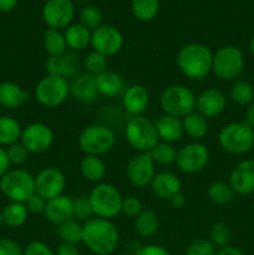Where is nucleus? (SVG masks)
<instances>
[{
  "instance_id": "nucleus-55",
  "label": "nucleus",
  "mask_w": 254,
  "mask_h": 255,
  "mask_svg": "<svg viewBox=\"0 0 254 255\" xmlns=\"http://www.w3.org/2000/svg\"><path fill=\"white\" fill-rule=\"evenodd\" d=\"M246 122L254 128V100L248 105L246 111Z\"/></svg>"
},
{
  "instance_id": "nucleus-10",
  "label": "nucleus",
  "mask_w": 254,
  "mask_h": 255,
  "mask_svg": "<svg viewBox=\"0 0 254 255\" xmlns=\"http://www.w3.org/2000/svg\"><path fill=\"white\" fill-rule=\"evenodd\" d=\"M34 95L41 106L54 109L64 104L70 96V84L64 77L47 74L36 84Z\"/></svg>"
},
{
  "instance_id": "nucleus-4",
  "label": "nucleus",
  "mask_w": 254,
  "mask_h": 255,
  "mask_svg": "<svg viewBox=\"0 0 254 255\" xmlns=\"http://www.w3.org/2000/svg\"><path fill=\"white\" fill-rule=\"evenodd\" d=\"M219 147L229 154H244L254 146V128L247 122H232L218 133Z\"/></svg>"
},
{
  "instance_id": "nucleus-38",
  "label": "nucleus",
  "mask_w": 254,
  "mask_h": 255,
  "mask_svg": "<svg viewBox=\"0 0 254 255\" xmlns=\"http://www.w3.org/2000/svg\"><path fill=\"white\" fill-rule=\"evenodd\" d=\"M149 156L152 157L154 163L162 164V166H168L176 162L177 151L172 143L159 141L149 152Z\"/></svg>"
},
{
  "instance_id": "nucleus-2",
  "label": "nucleus",
  "mask_w": 254,
  "mask_h": 255,
  "mask_svg": "<svg viewBox=\"0 0 254 255\" xmlns=\"http://www.w3.org/2000/svg\"><path fill=\"white\" fill-rule=\"evenodd\" d=\"M213 52L203 44H187L177 54V66L189 80H203L212 72Z\"/></svg>"
},
{
  "instance_id": "nucleus-1",
  "label": "nucleus",
  "mask_w": 254,
  "mask_h": 255,
  "mask_svg": "<svg viewBox=\"0 0 254 255\" xmlns=\"http://www.w3.org/2000/svg\"><path fill=\"white\" fill-rule=\"evenodd\" d=\"M82 243L95 255H111L119 247V229L109 219L95 217L85 222Z\"/></svg>"
},
{
  "instance_id": "nucleus-37",
  "label": "nucleus",
  "mask_w": 254,
  "mask_h": 255,
  "mask_svg": "<svg viewBox=\"0 0 254 255\" xmlns=\"http://www.w3.org/2000/svg\"><path fill=\"white\" fill-rule=\"evenodd\" d=\"M229 96L234 104L239 106H248L254 100V89L248 81L236 80L229 90Z\"/></svg>"
},
{
  "instance_id": "nucleus-59",
  "label": "nucleus",
  "mask_w": 254,
  "mask_h": 255,
  "mask_svg": "<svg viewBox=\"0 0 254 255\" xmlns=\"http://www.w3.org/2000/svg\"><path fill=\"white\" fill-rule=\"evenodd\" d=\"M119 255H128V254H119Z\"/></svg>"
},
{
  "instance_id": "nucleus-9",
  "label": "nucleus",
  "mask_w": 254,
  "mask_h": 255,
  "mask_svg": "<svg viewBox=\"0 0 254 255\" xmlns=\"http://www.w3.org/2000/svg\"><path fill=\"white\" fill-rule=\"evenodd\" d=\"M244 67L243 52L234 45H226L213 54L212 72L223 81H236Z\"/></svg>"
},
{
  "instance_id": "nucleus-56",
  "label": "nucleus",
  "mask_w": 254,
  "mask_h": 255,
  "mask_svg": "<svg viewBox=\"0 0 254 255\" xmlns=\"http://www.w3.org/2000/svg\"><path fill=\"white\" fill-rule=\"evenodd\" d=\"M249 49H251L252 55L254 56V35H253V37L251 39V42H249Z\"/></svg>"
},
{
  "instance_id": "nucleus-41",
  "label": "nucleus",
  "mask_w": 254,
  "mask_h": 255,
  "mask_svg": "<svg viewBox=\"0 0 254 255\" xmlns=\"http://www.w3.org/2000/svg\"><path fill=\"white\" fill-rule=\"evenodd\" d=\"M231 239L232 232L227 224L219 222V223H216L212 227L211 233H209V241L216 246L217 249L231 246V244H229L231 243Z\"/></svg>"
},
{
  "instance_id": "nucleus-46",
  "label": "nucleus",
  "mask_w": 254,
  "mask_h": 255,
  "mask_svg": "<svg viewBox=\"0 0 254 255\" xmlns=\"http://www.w3.org/2000/svg\"><path fill=\"white\" fill-rule=\"evenodd\" d=\"M22 255H55V252L44 242L34 241L25 247Z\"/></svg>"
},
{
  "instance_id": "nucleus-27",
  "label": "nucleus",
  "mask_w": 254,
  "mask_h": 255,
  "mask_svg": "<svg viewBox=\"0 0 254 255\" xmlns=\"http://www.w3.org/2000/svg\"><path fill=\"white\" fill-rule=\"evenodd\" d=\"M66 45L71 51H81L91 45V31L84 25L71 24L66 27L64 32Z\"/></svg>"
},
{
  "instance_id": "nucleus-25",
  "label": "nucleus",
  "mask_w": 254,
  "mask_h": 255,
  "mask_svg": "<svg viewBox=\"0 0 254 255\" xmlns=\"http://www.w3.org/2000/svg\"><path fill=\"white\" fill-rule=\"evenodd\" d=\"M30 100V95L16 82L4 81L0 84V106L7 110L19 109Z\"/></svg>"
},
{
  "instance_id": "nucleus-21",
  "label": "nucleus",
  "mask_w": 254,
  "mask_h": 255,
  "mask_svg": "<svg viewBox=\"0 0 254 255\" xmlns=\"http://www.w3.org/2000/svg\"><path fill=\"white\" fill-rule=\"evenodd\" d=\"M44 216L50 223L59 224L74 218V199L70 197L61 196L46 201Z\"/></svg>"
},
{
  "instance_id": "nucleus-7",
  "label": "nucleus",
  "mask_w": 254,
  "mask_h": 255,
  "mask_svg": "<svg viewBox=\"0 0 254 255\" xmlns=\"http://www.w3.org/2000/svg\"><path fill=\"white\" fill-rule=\"evenodd\" d=\"M196 94L184 85H172L162 92L159 105L164 115L183 119L196 111Z\"/></svg>"
},
{
  "instance_id": "nucleus-50",
  "label": "nucleus",
  "mask_w": 254,
  "mask_h": 255,
  "mask_svg": "<svg viewBox=\"0 0 254 255\" xmlns=\"http://www.w3.org/2000/svg\"><path fill=\"white\" fill-rule=\"evenodd\" d=\"M55 255H80V251L76 244L61 243L55 251Z\"/></svg>"
},
{
  "instance_id": "nucleus-31",
  "label": "nucleus",
  "mask_w": 254,
  "mask_h": 255,
  "mask_svg": "<svg viewBox=\"0 0 254 255\" xmlns=\"http://www.w3.org/2000/svg\"><path fill=\"white\" fill-rule=\"evenodd\" d=\"M182 124H183L184 134L191 137L192 139L203 138L208 132V121L206 117L202 116L197 111H193L192 114L183 117Z\"/></svg>"
},
{
  "instance_id": "nucleus-44",
  "label": "nucleus",
  "mask_w": 254,
  "mask_h": 255,
  "mask_svg": "<svg viewBox=\"0 0 254 255\" xmlns=\"http://www.w3.org/2000/svg\"><path fill=\"white\" fill-rule=\"evenodd\" d=\"M7 158H9L10 164L14 166H21L29 161L30 152L25 148L24 144L21 142H16V143L11 144L6 148Z\"/></svg>"
},
{
  "instance_id": "nucleus-33",
  "label": "nucleus",
  "mask_w": 254,
  "mask_h": 255,
  "mask_svg": "<svg viewBox=\"0 0 254 255\" xmlns=\"http://www.w3.org/2000/svg\"><path fill=\"white\" fill-rule=\"evenodd\" d=\"M42 46L49 56H59L67 51L64 32L56 29H47L42 36Z\"/></svg>"
},
{
  "instance_id": "nucleus-14",
  "label": "nucleus",
  "mask_w": 254,
  "mask_h": 255,
  "mask_svg": "<svg viewBox=\"0 0 254 255\" xmlns=\"http://www.w3.org/2000/svg\"><path fill=\"white\" fill-rule=\"evenodd\" d=\"M75 16L71 0H47L42 6V20L49 29H66Z\"/></svg>"
},
{
  "instance_id": "nucleus-12",
  "label": "nucleus",
  "mask_w": 254,
  "mask_h": 255,
  "mask_svg": "<svg viewBox=\"0 0 254 255\" xmlns=\"http://www.w3.org/2000/svg\"><path fill=\"white\" fill-rule=\"evenodd\" d=\"M20 142L30 153H44L54 143V132L42 122H34L22 128Z\"/></svg>"
},
{
  "instance_id": "nucleus-47",
  "label": "nucleus",
  "mask_w": 254,
  "mask_h": 255,
  "mask_svg": "<svg viewBox=\"0 0 254 255\" xmlns=\"http://www.w3.org/2000/svg\"><path fill=\"white\" fill-rule=\"evenodd\" d=\"M24 249L14 239L0 238V255H22Z\"/></svg>"
},
{
  "instance_id": "nucleus-42",
  "label": "nucleus",
  "mask_w": 254,
  "mask_h": 255,
  "mask_svg": "<svg viewBox=\"0 0 254 255\" xmlns=\"http://www.w3.org/2000/svg\"><path fill=\"white\" fill-rule=\"evenodd\" d=\"M94 217L89 196H79L74 199V218L77 221L87 222Z\"/></svg>"
},
{
  "instance_id": "nucleus-23",
  "label": "nucleus",
  "mask_w": 254,
  "mask_h": 255,
  "mask_svg": "<svg viewBox=\"0 0 254 255\" xmlns=\"http://www.w3.org/2000/svg\"><path fill=\"white\" fill-rule=\"evenodd\" d=\"M149 186L154 196L161 199H168V201L177 193L182 192L181 179L172 172L156 173Z\"/></svg>"
},
{
  "instance_id": "nucleus-43",
  "label": "nucleus",
  "mask_w": 254,
  "mask_h": 255,
  "mask_svg": "<svg viewBox=\"0 0 254 255\" xmlns=\"http://www.w3.org/2000/svg\"><path fill=\"white\" fill-rule=\"evenodd\" d=\"M218 249L209 239L199 238L189 243L186 249V255H216Z\"/></svg>"
},
{
  "instance_id": "nucleus-28",
  "label": "nucleus",
  "mask_w": 254,
  "mask_h": 255,
  "mask_svg": "<svg viewBox=\"0 0 254 255\" xmlns=\"http://www.w3.org/2000/svg\"><path fill=\"white\" fill-rule=\"evenodd\" d=\"M80 172L86 181L100 183L106 176V164L97 156H85L80 163Z\"/></svg>"
},
{
  "instance_id": "nucleus-11",
  "label": "nucleus",
  "mask_w": 254,
  "mask_h": 255,
  "mask_svg": "<svg viewBox=\"0 0 254 255\" xmlns=\"http://www.w3.org/2000/svg\"><path fill=\"white\" fill-rule=\"evenodd\" d=\"M209 161V151L203 143L191 142L177 151L176 162L179 171L184 173L193 174L206 168Z\"/></svg>"
},
{
  "instance_id": "nucleus-36",
  "label": "nucleus",
  "mask_w": 254,
  "mask_h": 255,
  "mask_svg": "<svg viewBox=\"0 0 254 255\" xmlns=\"http://www.w3.org/2000/svg\"><path fill=\"white\" fill-rule=\"evenodd\" d=\"M131 9L139 21H151L159 11V0H132Z\"/></svg>"
},
{
  "instance_id": "nucleus-5",
  "label": "nucleus",
  "mask_w": 254,
  "mask_h": 255,
  "mask_svg": "<svg viewBox=\"0 0 254 255\" xmlns=\"http://www.w3.org/2000/svg\"><path fill=\"white\" fill-rule=\"evenodd\" d=\"M94 216L111 221L121 213L124 197L119 189L110 183H97L89 194Z\"/></svg>"
},
{
  "instance_id": "nucleus-8",
  "label": "nucleus",
  "mask_w": 254,
  "mask_h": 255,
  "mask_svg": "<svg viewBox=\"0 0 254 255\" xmlns=\"http://www.w3.org/2000/svg\"><path fill=\"white\" fill-rule=\"evenodd\" d=\"M116 143L115 132L105 125H90L82 129L79 137V147L85 156L101 157L114 148Z\"/></svg>"
},
{
  "instance_id": "nucleus-51",
  "label": "nucleus",
  "mask_w": 254,
  "mask_h": 255,
  "mask_svg": "<svg viewBox=\"0 0 254 255\" xmlns=\"http://www.w3.org/2000/svg\"><path fill=\"white\" fill-rule=\"evenodd\" d=\"M10 166H11V164H10L9 158H7L6 148L0 146V177H2L7 171H9Z\"/></svg>"
},
{
  "instance_id": "nucleus-19",
  "label": "nucleus",
  "mask_w": 254,
  "mask_h": 255,
  "mask_svg": "<svg viewBox=\"0 0 254 255\" xmlns=\"http://www.w3.org/2000/svg\"><path fill=\"white\" fill-rule=\"evenodd\" d=\"M46 71L49 75L64 77H75L80 69V59L74 51H66L59 56H49L46 61Z\"/></svg>"
},
{
  "instance_id": "nucleus-3",
  "label": "nucleus",
  "mask_w": 254,
  "mask_h": 255,
  "mask_svg": "<svg viewBox=\"0 0 254 255\" xmlns=\"http://www.w3.org/2000/svg\"><path fill=\"white\" fill-rule=\"evenodd\" d=\"M126 141L137 153H149L159 142L154 122L142 116H129L125 127Z\"/></svg>"
},
{
  "instance_id": "nucleus-17",
  "label": "nucleus",
  "mask_w": 254,
  "mask_h": 255,
  "mask_svg": "<svg viewBox=\"0 0 254 255\" xmlns=\"http://www.w3.org/2000/svg\"><path fill=\"white\" fill-rule=\"evenodd\" d=\"M227 107V97L221 90L207 89L202 91L196 99V111L208 119L219 116Z\"/></svg>"
},
{
  "instance_id": "nucleus-13",
  "label": "nucleus",
  "mask_w": 254,
  "mask_h": 255,
  "mask_svg": "<svg viewBox=\"0 0 254 255\" xmlns=\"http://www.w3.org/2000/svg\"><path fill=\"white\" fill-rule=\"evenodd\" d=\"M91 46L94 51L104 56H114L124 46V35L112 25H104L91 31Z\"/></svg>"
},
{
  "instance_id": "nucleus-26",
  "label": "nucleus",
  "mask_w": 254,
  "mask_h": 255,
  "mask_svg": "<svg viewBox=\"0 0 254 255\" xmlns=\"http://www.w3.org/2000/svg\"><path fill=\"white\" fill-rule=\"evenodd\" d=\"M99 95L105 97H115L124 90V79L117 72L111 70H105L100 75L95 76Z\"/></svg>"
},
{
  "instance_id": "nucleus-39",
  "label": "nucleus",
  "mask_w": 254,
  "mask_h": 255,
  "mask_svg": "<svg viewBox=\"0 0 254 255\" xmlns=\"http://www.w3.org/2000/svg\"><path fill=\"white\" fill-rule=\"evenodd\" d=\"M102 21H104V15L96 6L86 5L80 11V24L87 27L90 31H94L95 29L101 26Z\"/></svg>"
},
{
  "instance_id": "nucleus-18",
  "label": "nucleus",
  "mask_w": 254,
  "mask_h": 255,
  "mask_svg": "<svg viewBox=\"0 0 254 255\" xmlns=\"http://www.w3.org/2000/svg\"><path fill=\"white\" fill-rule=\"evenodd\" d=\"M229 184L237 194L248 196L254 192V159L241 161L229 176Z\"/></svg>"
},
{
  "instance_id": "nucleus-58",
  "label": "nucleus",
  "mask_w": 254,
  "mask_h": 255,
  "mask_svg": "<svg viewBox=\"0 0 254 255\" xmlns=\"http://www.w3.org/2000/svg\"><path fill=\"white\" fill-rule=\"evenodd\" d=\"M77 1H80V2H84V1H86V0H77Z\"/></svg>"
},
{
  "instance_id": "nucleus-15",
  "label": "nucleus",
  "mask_w": 254,
  "mask_h": 255,
  "mask_svg": "<svg viewBox=\"0 0 254 255\" xmlns=\"http://www.w3.org/2000/svg\"><path fill=\"white\" fill-rule=\"evenodd\" d=\"M154 166L156 163L149 153H136L127 162V178L137 188H144L151 184L152 179L156 176Z\"/></svg>"
},
{
  "instance_id": "nucleus-24",
  "label": "nucleus",
  "mask_w": 254,
  "mask_h": 255,
  "mask_svg": "<svg viewBox=\"0 0 254 255\" xmlns=\"http://www.w3.org/2000/svg\"><path fill=\"white\" fill-rule=\"evenodd\" d=\"M153 122L157 133H158L159 141L174 143L183 137L184 129L182 119L171 116V115H163Z\"/></svg>"
},
{
  "instance_id": "nucleus-16",
  "label": "nucleus",
  "mask_w": 254,
  "mask_h": 255,
  "mask_svg": "<svg viewBox=\"0 0 254 255\" xmlns=\"http://www.w3.org/2000/svg\"><path fill=\"white\" fill-rule=\"evenodd\" d=\"M65 187H66L65 174L55 167L41 169L35 176V193L46 201L61 196Z\"/></svg>"
},
{
  "instance_id": "nucleus-35",
  "label": "nucleus",
  "mask_w": 254,
  "mask_h": 255,
  "mask_svg": "<svg viewBox=\"0 0 254 255\" xmlns=\"http://www.w3.org/2000/svg\"><path fill=\"white\" fill-rule=\"evenodd\" d=\"M207 194H208V198L211 199L212 203L217 204V206H226L233 201L236 192L233 191L229 183L218 181L208 187Z\"/></svg>"
},
{
  "instance_id": "nucleus-53",
  "label": "nucleus",
  "mask_w": 254,
  "mask_h": 255,
  "mask_svg": "<svg viewBox=\"0 0 254 255\" xmlns=\"http://www.w3.org/2000/svg\"><path fill=\"white\" fill-rule=\"evenodd\" d=\"M169 202H171L172 207H174V208L177 209H181L186 206V197H184V194L181 192V193H177L176 196L172 197V198L169 199Z\"/></svg>"
},
{
  "instance_id": "nucleus-45",
  "label": "nucleus",
  "mask_w": 254,
  "mask_h": 255,
  "mask_svg": "<svg viewBox=\"0 0 254 255\" xmlns=\"http://www.w3.org/2000/svg\"><path fill=\"white\" fill-rule=\"evenodd\" d=\"M143 211V206L142 202L138 198L133 196L126 197L122 199V207H121V213L131 218H136L141 212Z\"/></svg>"
},
{
  "instance_id": "nucleus-57",
  "label": "nucleus",
  "mask_w": 254,
  "mask_h": 255,
  "mask_svg": "<svg viewBox=\"0 0 254 255\" xmlns=\"http://www.w3.org/2000/svg\"><path fill=\"white\" fill-rule=\"evenodd\" d=\"M2 226H4V222H2V212L0 211V229H1Z\"/></svg>"
},
{
  "instance_id": "nucleus-29",
  "label": "nucleus",
  "mask_w": 254,
  "mask_h": 255,
  "mask_svg": "<svg viewBox=\"0 0 254 255\" xmlns=\"http://www.w3.org/2000/svg\"><path fill=\"white\" fill-rule=\"evenodd\" d=\"M133 228L141 238H151L159 229L158 216L153 211H142L134 218Z\"/></svg>"
},
{
  "instance_id": "nucleus-22",
  "label": "nucleus",
  "mask_w": 254,
  "mask_h": 255,
  "mask_svg": "<svg viewBox=\"0 0 254 255\" xmlns=\"http://www.w3.org/2000/svg\"><path fill=\"white\" fill-rule=\"evenodd\" d=\"M70 95L75 100L85 104L96 101L100 95L95 82V76L86 72L76 75L70 82Z\"/></svg>"
},
{
  "instance_id": "nucleus-54",
  "label": "nucleus",
  "mask_w": 254,
  "mask_h": 255,
  "mask_svg": "<svg viewBox=\"0 0 254 255\" xmlns=\"http://www.w3.org/2000/svg\"><path fill=\"white\" fill-rule=\"evenodd\" d=\"M19 0H0V12H9L17 5Z\"/></svg>"
},
{
  "instance_id": "nucleus-52",
  "label": "nucleus",
  "mask_w": 254,
  "mask_h": 255,
  "mask_svg": "<svg viewBox=\"0 0 254 255\" xmlns=\"http://www.w3.org/2000/svg\"><path fill=\"white\" fill-rule=\"evenodd\" d=\"M216 255H246V254H244L241 249L237 248V247L227 246V247H223V248H219L218 251H217Z\"/></svg>"
},
{
  "instance_id": "nucleus-49",
  "label": "nucleus",
  "mask_w": 254,
  "mask_h": 255,
  "mask_svg": "<svg viewBox=\"0 0 254 255\" xmlns=\"http://www.w3.org/2000/svg\"><path fill=\"white\" fill-rule=\"evenodd\" d=\"M133 255H171V253L159 244H146L139 247Z\"/></svg>"
},
{
  "instance_id": "nucleus-32",
  "label": "nucleus",
  "mask_w": 254,
  "mask_h": 255,
  "mask_svg": "<svg viewBox=\"0 0 254 255\" xmlns=\"http://www.w3.org/2000/svg\"><path fill=\"white\" fill-rule=\"evenodd\" d=\"M2 222L9 228H19L24 226L25 222L29 218V211H27L25 203H16L10 202L7 206L2 209Z\"/></svg>"
},
{
  "instance_id": "nucleus-20",
  "label": "nucleus",
  "mask_w": 254,
  "mask_h": 255,
  "mask_svg": "<svg viewBox=\"0 0 254 255\" xmlns=\"http://www.w3.org/2000/svg\"><path fill=\"white\" fill-rule=\"evenodd\" d=\"M148 90L142 85H132L127 87L122 97L124 109L129 116H142L149 106Z\"/></svg>"
},
{
  "instance_id": "nucleus-6",
  "label": "nucleus",
  "mask_w": 254,
  "mask_h": 255,
  "mask_svg": "<svg viewBox=\"0 0 254 255\" xmlns=\"http://www.w3.org/2000/svg\"><path fill=\"white\" fill-rule=\"evenodd\" d=\"M0 192L10 202L25 203L35 194V177L25 169H9L0 177Z\"/></svg>"
},
{
  "instance_id": "nucleus-30",
  "label": "nucleus",
  "mask_w": 254,
  "mask_h": 255,
  "mask_svg": "<svg viewBox=\"0 0 254 255\" xmlns=\"http://www.w3.org/2000/svg\"><path fill=\"white\" fill-rule=\"evenodd\" d=\"M22 127L14 117L0 116V146L9 147L20 142Z\"/></svg>"
},
{
  "instance_id": "nucleus-48",
  "label": "nucleus",
  "mask_w": 254,
  "mask_h": 255,
  "mask_svg": "<svg viewBox=\"0 0 254 255\" xmlns=\"http://www.w3.org/2000/svg\"><path fill=\"white\" fill-rule=\"evenodd\" d=\"M25 206H26L29 213L44 214L45 207H46V199H44L42 197H40L39 194L35 193L25 202Z\"/></svg>"
},
{
  "instance_id": "nucleus-34",
  "label": "nucleus",
  "mask_w": 254,
  "mask_h": 255,
  "mask_svg": "<svg viewBox=\"0 0 254 255\" xmlns=\"http://www.w3.org/2000/svg\"><path fill=\"white\" fill-rule=\"evenodd\" d=\"M82 229H84V224L80 223L77 219L72 218L57 226V236L61 243L77 246L79 243H82Z\"/></svg>"
},
{
  "instance_id": "nucleus-40",
  "label": "nucleus",
  "mask_w": 254,
  "mask_h": 255,
  "mask_svg": "<svg viewBox=\"0 0 254 255\" xmlns=\"http://www.w3.org/2000/svg\"><path fill=\"white\" fill-rule=\"evenodd\" d=\"M82 65H84V69L86 70V74L97 76L105 70H107V57L96 51H91L86 55Z\"/></svg>"
}]
</instances>
